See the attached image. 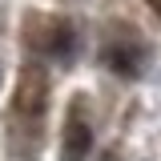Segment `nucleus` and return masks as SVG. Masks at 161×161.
<instances>
[{"mask_svg": "<svg viewBox=\"0 0 161 161\" xmlns=\"http://www.w3.org/2000/svg\"><path fill=\"white\" fill-rule=\"evenodd\" d=\"M53 53H73V28H57V36H53V44H48Z\"/></svg>", "mask_w": 161, "mask_h": 161, "instance_id": "3", "label": "nucleus"}, {"mask_svg": "<svg viewBox=\"0 0 161 161\" xmlns=\"http://www.w3.org/2000/svg\"><path fill=\"white\" fill-rule=\"evenodd\" d=\"M105 161H117V157H113V153H109V157H105Z\"/></svg>", "mask_w": 161, "mask_h": 161, "instance_id": "4", "label": "nucleus"}, {"mask_svg": "<svg viewBox=\"0 0 161 161\" xmlns=\"http://www.w3.org/2000/svg\"><path fill=\"white\" fill-rule=\"evenodd\" d=\"M109 60H113V69H117L121 77H137L141 73V53H125V48H113V53H109Z\"/></svg>", "mask_w": 161, "mask_h": 161, "instance_id": "2", "label": "nucleus"}, {"mask_svg": "<svg viewBox=\"0 0 161 161\" xmlns=\"http://www.w3.org/2000/svg\"><path fill=\"white\" fill-rule=\"evenodd\" d=\"M89 149H93V133L80 121V113H73L60 137V161H89Z\"/></svg>", "mask_w": 161, "mask_h": 161, "instance_id": "1", "label": "nucleus"}]
</instances>
